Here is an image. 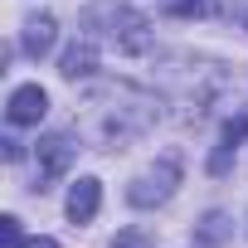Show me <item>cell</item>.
Listing matches in <instances>:
<instances>
[{"label": "cell", "mask_w": 248, "mask_h": 248, "mask_svg": "<svg viewBox=\"0 0 248 248\" xmlns=\"http://www.w3.org/2000/svg\"><path fill=\"white\" fill-rule=\"evenodd\" d=\"M20 248H59V243H54V238H49V233H39V238H25V243H20Z\"/></svg>", "instance_id": "9a60e30c"}, {"label": "cell", "mask_w": 248, "mask_h": 248, "mask_svg": "<svg viewBox=\"0 0 248 248\" xmlns=\"http://www.w3.org/2000/svg\"><path fill=\"white\" fill-rule=\"evenodd\" d=\"M73 156H78V141H73L68 132H49V137H39V146H34V166H39L34 190H39V195L54 190V185L63 180V170L73 166Z\"/></svg>", "instance_id": "277c9868"}, {"label": "cell", "mask_w": 248, "mask_h": 248, "mask_svg": "<svg viewBox=\"0 0 248 248\" xmlns=\"http://www.w3.org/2000/svg\"><path fill=\"white\" fill-rule=\"evenodd\" d=\"M83 34L97 39V44H112L117 54H127V59H137V54L151 49V20L137 15L132 5H117V0H102V5H93L83 15Z\"/></svg>", "instance_id": "7a4b0ae2"}, {"label": "cell", "mask_w": 248, "mask_h": 248, "mask_svg": "<svg viewBox=\"0 0 248 248\" xmlns=\"http://www.w3.org/2000/svg\"><path fill=\"white\" fill-rule=\"evenodd\" d=\"M195 233H200V243H224V238H229V214L209 209V214H204V224H200Z\"/></svg>", "instance_id": "30bf717a"}, {"label": "cell", "mask_w": 248, "mask_h": 248, "mask_svg": "<svg viewBox=\"0 0 248 248\" xmlns=\"http://www.w3.org/2000/svg\"><path fill=\"white\" fill-rule=\"evenodd\" d=\"M175 185H180V156H161V161H151V166L127 185V204L156 209V204H166V200L175 195Z\"/></svg>", "instance_id": "3957f363"}, {"label": "cell", "mask_w": 248, "mask_h": 248, "mask_svg": "<svg viewBox=\"0 0 248 248\" xmlns=\"http://www.w3.org/2000/svg\"><path fill=\"white\" fill-rule=\"evenodd\" d=\"M112 248H151V233H146V229H122V233L112 238Z\"/></svg>", "instance_id": "4fadbf2b"}, {"label": "cell", "mask_w": 248, "mask_h": 248, "mask_svg": "<svg viewBox=\"0 0 248 248\" xmlns=\"http://www.w3.org/2000/svg\"><path fill=\"white\" fill-rule=\"evenodd\" d=\"M0 146H5V161H20V156H25V146H20V141H0Z\"/></svg>", "instance_id": "2e32d148"}, {"label": "cell", "mask_w": 248, "mask_h": 248, "mask_svg": "<svg viewBox=\"0 0 248 248\" xmlns=\"http://www.w3.org/2000/svg\"><path fill=\"white\" fill-rule=\"evenodd\" d=\"M20 243H25L20 219H15V214H5V219H0V248H20Z\"/></svg>", "instance_id": "7c38bea8"}, {"label": "cell", "mask_w": 248, "mask_h": 248, "mask_svg": "<svg viewBox=\"0 0 248 248\" xmlns=\"http://www.w3.org/2000/svg\"><path fill=\"white\" fill-rule=\"evenodd\" d=\"M54 39H59V20H54V15H30V20H25V34H20V49H25L30 59H44V54L54 49Z\"/></svg>", "instance_id": "52a82bcc"}, {"label": "cell", "mask_w": 248, "mask_h": 248, "mask_svg": "<svg viewBox=\"0 0 248 248\" xmlns=\"http://www.w3.org/2000/svg\"><path fill=\"white\" fill-rule=\"evenodd\" d=\"M229 166H233V146H224V141H219V146H214V156H209V175H224Z\"/></svg>", "instance_id": "5bb4252c"}, {"label": "cell", "mask_w": 248, "mask_h": 248, "mask_svg": "<svg viewBox=\"0 0 248 248\" xmlns=\"http://www.w3.org/2000/svg\"><path fill=\"white\" fill-rule=\"evenodd\" d=\"M93 68H97V39L78 34V44L59 59V73H63L68 83H78V78H93Z\"/></svg>", "instance_id": "ba28073f"}, {"label": "cell", "mask_w": 248, "mask_h": 248, "mask_svg": "<svg viewBox=\"0 0 248 248\" xmlns=\"http://www.w3.org/2000/svg\"><path fill=\"white\" fill-rule=\"evenodd\" d=\"M156 117H161V97L127 83V78H102L83 93V122L78 127L88 132V141L97 151H122L127 141L146 137L156 127Z\"/></svg>", "instance_id": "6da1fadb"}, {"label": "cell", "mask_w": 248, "mask_h": 248, "mask_svg": "<svg viewBox=\"0 0 248 248\" xmlns=\"http://www.w3.org/2000/svg\"><path fill=\"white\" fill-rule=\"evenodd\" d=\"M97 204H102V180H93V175H78V180L68 185L63 214H68L73 224H93V219H97Z\"/></svg>", "instance_id": "8992f818"}, {"label": "cell", "mask_w": 248, "mask_h": 248, "mask_svg": "<svg viewBox=\"0 0 248 248\" xmlns=\"http://www.w3.org/2000/svg\"><path fill=\"white\" fill-rule=\"evenodd\" d=\"M44 112H49V93H44L39 83L15 88V93H10V102H5L10 127H39V122H44Z\"/></svg>", "instance_id": "5b68a950"}, {"label": "cell", "mask_w": 248, "mask_h": 248, "mask_svg": "<svg viewBox=\"0 0 248 248\" xmlns=\"http://www.w3.org/2000/svg\"><path fill=\"white\" fill-rule=\"evenodd\" d=\"M166 10L175 20H209L219 10V0H166Z\"/></svg>", "instance_id": "9c48e42d"}, {"label": "cell", "mask_w": 248, "mask_h": 248, "mask_svg": "<svg viewBox=\"0 0 248 248\" xmlns=\"http://www.w3.org/2000/svg\"><path fill=\"white\" fill-rule=\"evenodd\" d=\"M243 141H248V112H243V117H229V122H224V146H233V151H238Z\"/></svg>", "instance_id": "8fae6325"}]
</instances>
